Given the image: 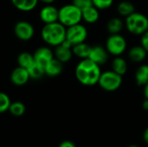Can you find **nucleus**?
Segmentation results:
<instances>
[{"mask_svg": "<svg viewBox=\"0 0 148 147\" xmlns=\"http://www.w3.org/2000/svg\"><path fill=\"white\" fill-rule=\"evenodd\" d=\"M72 3L75 4L79 9H81L82 10L93 5L92 0H73Z\"/></svg>", "mask_w": 148, "mask_h": 147, "instance_id": "obj_28", "label": "nucleus"}, {"mask_svg": "<svg viewBox=\"0 0 148 147\" xmlns=\"http://www.w3.org/2000/svg\"><path fill=\"white\" fill-rule=\"evenodd\" d=\"M28 71H29L30 79H33V80H39L45 75L44 68L42 67L39 66L38 64H36V62H34L28 68Z\"/></svg>", "mask_w": 148, "mask_h": 147, "instance_id": "obj_25", "label": "nucleus"}, {"mask_svg": "<svg viewBox=\"0 0 148 147\" xmlns=\"http://www.w3.org/2000/svg\"><path fill=\"white\" fill-rule=\"evenodd\" d=\"M125 26L131 34L141 36L148 29V17L143 13L134 11L126 17Z\"/></svg>", "mask_w": 148, "mask_h": 147, "instance_id": "obj_4", "label": "nucleus"}, {"mask_svg": "<svg viewBox=\"0 0 148 147\" xmlns=\"http://www.w3.org/2000/svg\"><path fill=\"white\" fill-rule=\"evenodd\" d=\"M58 147H76L75 143L70 141V140H64L62 143H60V145Z\"/></svg>", "mask_w": 148, "mask_h": 147, "instance_id": "obj_30", "label": "nucleus"}, {"mask_svg": "<svg viewBox=\"0 0 148 147\" xmlns=\"http://www.w3.org/2000/svg\"><path fill=\"white\" fill-rule=\"evenodd\" d=\"M9 112L15 117H21L25 113L26 107L21 101H14L11 102L9 108Z\"/></svg>", "mask_w": 148, "mask_h": 147, "instance_id": "obj_24", "label": "nucleus"}, {"mask_svg": "<svg viewBox=\"0 0 148 147\" xmlns=\"http://www.w3.org/2000/svg\"><path fill=\"white\" fill-rule=\"evenodd\" d=\"M10 81L17 87L24 86L30 80L28 69L17 66L10 74Z\"/></svg>", "mask_w": 148, "mask_h": 147, "instance_id": "obj_12", "label": "nucleus"}, {"mask_svg": "<svg viewBox=\"0 0 148 147\" xmlns=\"http://www.w3.org/2000/svg\"><path fill=\"white\" fill-rule=\"evenodd\" d=\"M91 46H89L88 43L82 42V43H78L75 44L72 47V52L73 55H75L76 57L82 59H86L88 58L90 51H91Z\"/></svg>", "mask_w": 148, "mask_h": 147, "instance_id": "obj_19", "label": "nucleus"}, {"mask_svg": "<svg viewBox=\"0 0 148 147\" xmlns=\"http://www.w3.org/2000/svg\"><path fill=\"white\" fill-rule=\"evenodd\" d=\"M17 64L19 67L24 68L26 69H28L34 62V56L32 54L29 53V52H22L18 55L17 59H16Z\"/></svg>", "mask_w": 148, "mask_h": 147, "instance_id": "obj_23", "label": "nucleus"}, {"mask_svg": "<svg viewBox=\"0 0 148 147\" xmlns=\"http://www.w3.org/2000/svg\"><path fill=\"white\" fill-rule=\"evenodd\" d=\"M67 28L59 22L44 24L41 30L42 41L49 46L56 47L66 39Z\"/></svg>", "mask_w": 148, "mask_h": 147, "instance_id": "obj_2", "label": "nucleus"}, {"mask_svg": "<svg viewBox=\"0 0 148 147\" xmlns=\"http://www.w3.org/2000/svg\"><path fill=\"white\" fill-rule=\"evenodd\" d=\"M10 104L11 101L9 95L3 92H0V113L9 111Z\"/></svg>", "mask_w": 148, "mask_h": 147, "instance_id": "obj_26", "label": "nucleus"}, {"mask_svg": "<svg viewBox=\"0 0 148 147\" xmlns=\"http://www.w3.org/2000/svg\"><path fill=\"white\" fill-rule=\"evenodd\" d=\"M109 53L108 52L107 49L102 46H94L91 48V51L89 54L88 58L97 63L98 65L101 66L104 65L108 60Z\"/></svg>", "mask_w": 148, "mask_h": 147, "instance_id": "obj_13", "label": "nucleus"}, {"mask_svg": "<svg viewBox=\"0 0 148 147\" xmlns=\"http://www.w3.org/2000/svg\"><path fill=\"white\" fill-rule=\"evenodd\" d=\"M122 81V76L111 69L101 72L98 84L103 90L108 92H114L121 88Z\"/></svg>", "mask_w": 148, "mask_h": 147, "instance_id": "obj_5", "label": "nucleus"}, {"mask_svg": "<svg viewBox=\"0 0 148 147\" xmlns=\"http://www.w3.org/2000/svg\"><path fill=\"white\" fill-rule=\"evenodd\" d=\"M143 139H144V141L148 145V127L145 130V132L143 133Z\"/></svg>", "mask_w": 148, "mask_h": 147, "instance_id": "obj_31", "label": "nucleus"}, {"mask_svg": "<svg viewBox=\"0 0 148 147\" xmlns=\"http://www.w3.org/2000/svg\"><path fill=\"white\" fill-rule=\"evenodd\" d=\"M82 20V11L73 3H69L62 6L59 9L58 22L66 28L81 23Z\"/></svg>", "mask_w": 148, "mask_h": 147, "instance_id": "obj_3", "label": "nucleus"}, {"mask_svg": "<svg viewBox=\"0 0 148 147\" xmlns=\"http://www.w3.org/2000/svg\"><path fill=\"white\" fill-rule=\"evenodd\" d=\"M72 47L73 46L71 45V43L65 39V41L62 44L56 47V49L54 51L55 58H56L62 63L69 62L74 55L72 52Z\"/></svg>", "mask_w": 148, "mask_h": 147, "instance_id": "obj_10", "label": "nucleus"}, {"mask_svg": "<svg viewBox=\"0 0 148 147\" xmlns=\"http://www.w3.org/2000/svg\"><path fill=\"white\" fill-rule=\"evenodd\" d=\"M88 29L82 23H77L68 27L66 29V40L69 41L72 46L84 42L88 38Z\"/></svg>", "mask_w": 148, "mask_h": 147, "instance_id": "obj_7", "label": "nucleus"}, {"mask_svg": "<svg viewBox=\"0 0 148 147\" xmlns=\"http://www.w3.org/2000/svg\"><path fill=\"white\" fill-rule=\"evenodd\" d=\"M135 11V6L133 3L127 0H123L119 3L117 6V12L121 16H128Z\"/></svg>", "mask_w": 148, "mask_h": 147, "instance_id": "obj_22", "label": "nucleus"}, {"mask_svg": "<svg viewBox=\"0 0 148 147\" xmlns=\"http://www.w3.org/2000/svg\"><path fill=\"white\" fill-rule=\"evenodd\" d=\"M15 36L21 41H29L35 35L34 26L28 21H18L14 26Z\"/></svg>", "mask_w": 148, "mask_h": 147, "instance_id": "obj_8", "label": "nucleus"}, {"mask_svg": "<svg viewBox=\"0 0 148 147\" xmlns=\"http://www.w3.org/2000/svg\"><path fill=\"white\" fill-rule=\"evenodd\" d=\"M34 61L36 64L42 67L43 68L47 64L55 57L54 52L49 47H40L33 54Z\"/></svg>", "mask_w": 148, "mask_h": 147, "instance_id": "obj_11", "label": "nucleus"}, {"mask_svg": "<svg viewBox=\"0 0 148 147\" xmlns=\"http://www.w3.org/2000/svg\"><path fill=\"white\" fill-rule=\"evenodd\" d=\"M39 1L45 3V4H52L56 0H39Z\"/></svg>", "mask_w": 148, "mask_h": 147, "instance_id": "obj_34", "label": "nucleus"}, {"mask_svg": "<svg viewBox=\"0 0 148 147\" xmlns=\"http://www.w3.org/2000/svg\"><path fill=\"white\" fill-rule=\"evenodd\" d=\"M101 75V66L89 58L82 59L75 69V75L76 80L82 85L87 87L98 84Z\"/></svg>", "mask_w": 148, "mask_h": 147, "instance_id": "obj_1", "label": "nucleus"}, {"mask_svg": "<svg viewBox=\"0 0 148 147\" xmlns=\"http://www.w3.org/2000/svg\"><path fill=\"white\" fill-rule=\"evenodd\" d=\"M63 70V63L61 62L56 58H53L44 68L45 75L49 77H56L62 74Z\"/></svg>", "mask_w": 148, "mask_h": 147, "instance_id": "obj_14", "label": "nucleus"}, {"mask_svg": "<svg viewBox=\"0 0 148 147\" xmlns=\"http://www.w3.org/2000/svg\"><path fill=\"white\" fill-rule=\"evenodd\" d=\"M127 147H140V146H127Z\"/></svg>", "mask_w": 148, "mask_h": 147, "instance_id": "obj_35", "label": "nucleus"}, {"mask_svg": "<svg viewBox=\"0 0 148 147\" xmlns=\"http://www.w3.org/2000/svg\"><path fill=\"white\" fill-rule=\"evenodd\" d=\"M13 6L20 10V11H23V12H29L31 10H33L39 0H10Z\"/></svg>", "mask_w": 148, "mask_h": 147, "instance_id": "obj_17", "label": "nucleus"}, {"mask_svg": "<svg viewBox=\"0 0 148 147\" xmlns=\"http://www.w3.org/2000/svg\"><path fill=\"white\" fill-rule=\"evenodd\" d=\"M112 70L117 73L118 75L123 76L124 75L127 74V69H128V65L127 61L122 58L121 55L120 56H115L114 60L112 61Z\"/></svg>", "mask_w": 148, "mask_h": 147, "instance_id": "obj_18", "label": "nucleus"}, {"mask_svg": "<svg viewBox=\"0 0 148 147\" xmlns=\"http://www.w3.org/2000/svg\"><path fill=\"white\" fill-rule=\"evenodd\" d=\"M58 16L59 9L53 4H45L39 12V17L44 24L58 22Z\"/></svg>", "mask_w": 148, "mask_h": 147, "instance_id": "obj_9", "label": "nucleus"}, {"mask_svg": "<svg viewBox=\"0 0 148 147\" xmlns=\"http://www.w3.org/2000/svg\"><path fill=\"white\" fill-rule=\"evenodd\" d=\"M144 96L145 99H148V83L144 86Z\"/></svg>", "mask_w": 148, "mask_h": 147, "instance_id": "obj_33", "label": "nucleus"}, {"mask_svg": "<svg viewBox=\"0 0 148 147\" xmlns=\"http://www.w3.org/2000/svg\"><path fill=\"white\" fill-rule=\"evenodd\" d=\"M125 26L124 22L119 17H112L107 23V29L109 34H120Z\"/></svg>", "mask_w": 148, "mask_h": 147, "instance_id": "obj_20", "label": "nucleus"}, {"mask_svg": "<svg viewBox=\"0 0 148 147\" xmlns=\"http://www.w3.org/2000/svg\"><path fill=\"white\" fill-rule=\"evenodd\" d=\"M114 1V0H92L93 5L100 10H104L110 8L113 5Z\"/></svg>", "mask_w": 148, "mask_h": 147, "instance_id": "obj_27", "label": "nucleus"}, {"mask_svg": "<svg viewBox=\"0 0 148 147\" xmlns=\"http://www.w3.org/2000/svg\"><path fill=\"white\" fill-rule=\"evenodd\" d=\"M147 51L141 46L132 47L128 51V58L134 62H141L147 56Z\"/></svg>", "mask_w": 148, "mask_h": 147, "instance_id": "obj_15", "label": "nucleus"}, {"mask_svg": "<svg viewBox=\"0 0 148 147\" xmlns=\"http://www.w3.org/2000/svg\"><path fill=\"white\" fill-rule=\"evenodd\" d=\"M127 42L126 38L121 34H111L106 41L108 52L114 56L121 55L127 49Z\"/></svg>", "mask_w": 148, "mask_h": 147, "instance_id": "obj_6", "label": "nucleus"}, {"mask_svg": "<svg viewBox=\"0 0 148 147\" xmlns=\"http://www.w3.org/2000/svg\"><path fill=\"white\" fill-rule=\"evenodd\" d=\"M82 11V20H84L87 23H95L100 18V10H98L95 6H89Z\"/></svg>", "mask_w": 148, "mask_h": 147, "instance_id": "obj_16", "label": "nucleus"}, {"mask_svg": "<svg viewBox=\"0 0 148 147\" xmlns=\"http://www.w3.org/2000/svg\"><path fill=\"white\" fill-rule=\"evenodd\" d=\"M140 45L147 51L148 53V29L141 35L140 38Z\"/></svg>", "mask_w": 148, "mask_h": 147, "instance_id": "obj_29", "label": "nucleus"}, {"mask_svg": "<svg viewBox=\"0 0 148 147\" xmlns=\"http://www.w3.org/2000/svg\"><path fill=\"white\" fill-rule=\"evenodd\" d=\"M142 107L144 110L148 111V99H145V101L142 103Z\"/></svg>", "mask_w": 148, "mask_h": 147, "instance_id": "obj_32", "label": "nucleus"}, {"mask_svg": "<svg viewBox=\"0 0 148 147\" xmlns=\"http://www.w3.org/2000/svg\"><path fill=\"white\" fill-rule=\"evenodd\" d=\"M135 81L138 86H145L148 83V64L140 65L135 72Z\"/></svg>", "mask_w": 148, "mask_h": 147, "instance_id": "obj_21", "label": "nucleus"}]
</instances>
